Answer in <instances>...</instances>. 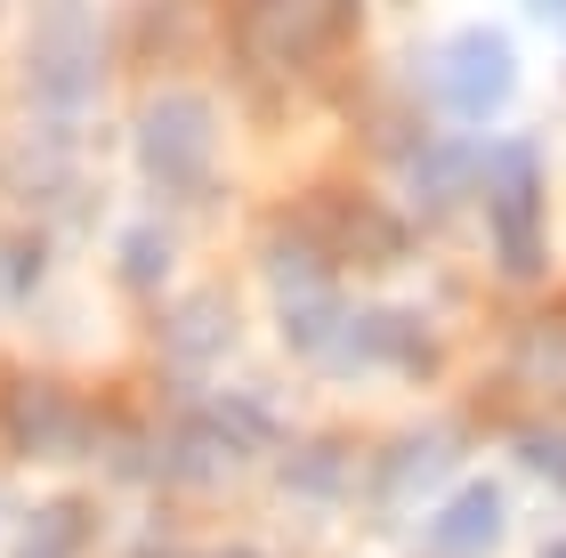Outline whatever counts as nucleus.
<instances>
[{"mask_svg":"<svg viewBox=\"0 0 566 558\" xmlns=\"http://www.w3.org/2000/svg\"><path fill=\"white\" fill-rule=\"evenodd\" d=\"M429 82H437V97H446L453 114L478 122V114L510 106V90H518V57H510V41H494V33H461V41L437 49Z\"/></svg>","mask_w":566,"mask_h":558,"instance_id":"f257e3e1","label":"nucleus"},{"mask_svg":"<svg viewBox=\"0 0 566 558\" xmlns=\"http://www.w3.org/2000/svg\"><path fill=\"white\" fill-rule=\"evenodd\" d=\"M494 219H502V267L534 275L543 267V179H534L526 146H510L494 162Z\"/></svg>","mask_w":566,"mask_h":558,"instance_id":"f03ea898","label":"nucleus"},{"mask_svg":"<svg viewBox=\"0 0 566 558\" xmlns=\"http://www.w3.org/2000/svg\"><path fill=\"white\" fill-rule=\"evenodd\" d=\"M494 543H502V494L494 486H461L437 510V550L446 558H494Z\"/></svg>","mask_w":566,"mask_h":558,"instance_id":"7ed1b4c3","label":"nucleus"},{"mask_svg":"<svg viewBox=\"0 0 566 558\" xmlns=\"http://www.w3.org/2000/svg\"><path fill=\"white\" fill-rule=\"evenodd\" d=\"M138 146H146V162L163 170V179H187V170L202 162V114L187 106V97H163V106L146 114Z\"/></svg>","mask_w":566,"mask_h":558,"instance_id":"20e7f679","label":"nucleus"},{"mask_svg":"<svg viewBox=\"0 0 566 558\" xmlns=\"http://www.w3.org/2000/svg\"><path fill=\"white\" fill-rule=\"evenodd\" d=\"M518 462H526V470H543V477H558V486H566V429H534V438L518 445Z\"/></svg>","mask_w":566,"mask_h":558,"instance_id":"39448f33","label":"nucleus"},{"mask_svg":"<svg viewBox=\"0 0 566 558\" xmlns=\"http://www.w3.org/2000/svg\"><path fill=\"white\" fill-rule=\"evenodd\" d=\"M551 558H566V550H551Z\"/></svg>","mask_w":566,"mask_h":558,"instance_id":"423d86ee","label":"nucleus"}]
</instances>
